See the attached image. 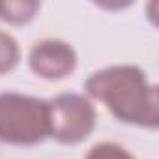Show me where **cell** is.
I'll return each mask as SVG.
<instances>
[{
    "label": "cell",
    "instance_id": "1",
    "mask_svg": "<svg viewBox=\"0 0 159 159\" xmlns=\"http://www.w3.org/2000/svg\"><path fill=\"white\" fill-rule=\"evenodd\" d=\"M84 90L122 122L144 127L159 124L157 88L137 66H111L96 71L84 83Z\"/></svg>",
    "mask_w": 159,
    "mask_h": 159
},
{
    "label": "cell",
    "instance_id": "6",
    "mask_svg": "<svg viewBox=\"0 0 159 159\" xmlns=\"http://www.w3.org/2000/svg\"><path fill=\"white\" fill-rule=\"evenodd\" d=\"M19 56L21 52L15 38L4 30H0V75L13 69L19 62Z\"/></svg>",
    "mask_w": 159,
    "mask_h": 159
},
{
    "label": "cell",
    "instance_id": "4",
    "mask_svg": "<svg viewBox=\"0 0 159 159\" xmlns=\"http://www.w3.org/2000/svg\"><path fill=\"white\" fill-rule=\"evenodd\" d=\"M30 67L43 79H64L77 66V54L71 45L60 39H43L36 43L28 56Z\"/></svg>",
    "mask_w": 159,
    "mask_h": 159
},
{
    "label": "cell",
    "instance_id": "7",
    "mask_svg": "<svg viewBox=\"0 0 159 159\" xmlns=\"http://www.w3.org/2000/svg\"><path fill=\"white\" fill-rule=\"evenodd\" d=\"M86 159H135L125 148L114 142H99L90 148Z\"/></svg>",
    "mask_w": 159,
    "mask_h": 159
},
{
    "label": "cell",
    "instance_id": "5",
    "mask_svg": "<svg viewBox=\"0 0 159 159\" xmlns=\"http://www.w3.org/2000/svg\"><path fill=\"white\" fill-rule=\"evenodd\" d=\"M38 8L39 4L34 0H4L0 2V19L11 25H23L34 17Z\"/></svg>",
    "mask_w": 159,
    "mask_h": 159
},
{
    "label": "cell",
    "instance_id": "3",
    "mask_svg": "<svg viewBox=\"0 0 159 159\" xmlns=\"http://www.w3.org/2000/svg\"><path fill=\"white\" fill-rule=\"evenodd\" d=\"M49 135L66 144L84 140L96 125V109L84 96L60 94L47 101Z\"/></svg>",
    "mask_w": 159,
    "mask_h": 159
},
{
    "label": "cell",
    "instance_id": "2",
    "mask_svg": "<svg viewBox=\"0 0 159 159\" xmlns=\"http://www.w3.org/2000/svg\"><path fill=\"white\" fill-rule=\"evenodd\" d=\"M49 135V105L45 99L15 92L0 94V140L38 144Z\"/></svg>",
    "mask_w": 159,
    "mask_h": 159
}]
</instances>
